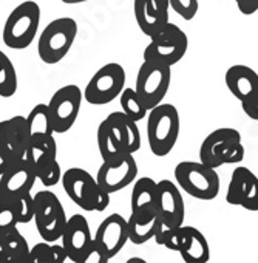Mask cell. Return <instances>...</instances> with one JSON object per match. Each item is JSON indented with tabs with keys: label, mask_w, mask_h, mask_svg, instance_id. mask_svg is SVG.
<instances>
[{
	"label": "cell",
	"mask_w": 258,
	"mask_h": 263,
	"mask_svg": "<svg viewBox=\"0 0 258 263\" xmlns=\"http://www.w3.org/2000/svg\"><path fill=\"white\" fill-rule=\"evenodd\" d=\"M127 76L122 65L110 62L102 65L88 81L84 93V99L91 105H105L119 98L124 90Z\"/></svg>",
	"instance_id": "obj_8"
},
{
	"label": "cell",
	"mask_w": 258,
	"mask_h": 263,
	"mask_svg": "<svg viewBox=\"0 0 258 263\" xmlns=\"http://www.w3.org/2000/svg\"><path fill=\"white\" fill-rule=\"evenodd\" d=\"M27 134H28V141L42 140L54 135V127H53L48 104H37L28 113Z\"/></svg>",
	"instance_id": "obj_26"
},
{
	"label": "cell",
	"mask_w": 258,
	"mask_h": 263,
	"mask_svg": "<svg viewBox=\"0 0 258 263\" xmlns=\"http://www.w3.org/2000/svg\"><path fill=\"white\" fill-rule=\"evenodd\" d=\"M128 240L135 245H144L164 228L163 220L156 209L146 212H132L127 218Z\"/></svg>",
	"instance_id": "obj_21"
},
{
	"label": "cell",
	"mask_w": 258,
	"mask_h": 263,
	"mask_svg": "<svg viewBox=\"0 0 258 263\" xmlns=\"http://www.w3.org/2000/svg\"><path fill=\"white\" fill-rule=\"evenodd\" d=\"M36 181L34 169L22 158L0 177V200L16 201L19 197L30 194Z\"/></svg>",
	"instance_id": "obj_17"
},
{
	"label": "cell",
	"mask_w": 258,
	"mask_h": 263,
	"mask_svg": "<svg viewBox=\"0 0 258 263\" xmlns=\"http://www.w3.org/2000/svg\"><path fill=\"white\" fill-rule=\"evenodd\" d=\"M127 241H130L127 218H124L121 214H110L107 218H104L93 235L94 248L101 252L105 261H110L116 254H119Z\"/></svg>",
	"instance_id": "obj_12"
},
{
	"label": "cell",
	"mask_w": 258,
	"mask_h": 263,
	"mask_svg": "<svg viewBox=\"0 0 258 263\" xmlns=\"http://www.w3.org/2000/svg\"><path fill=\"white\" fill-rule=\"evenodd\" d=\"M180 113L175 105L161 102L149 110L146 130L149 147L155 157L163 158L173 151L180 137Z\"/></svg>",
	"instance_id": "obj_1"
},
{
	"label": "cell",
	"mask_w": 258,
	"mask_h": 263,
	"mask_svg": "<svg viewBox=\"0 0 258 263\" xmlns=\"http://www.w3.org/2000/svg\"><path fill=\"white\" fill-rule=\"evenodd\" d=\"M34 172H36L37 180L47 187L56 186L57 183H61V178H62V171H61V166H59L56 158L47 161L45 164L37 167Z\"/></svg>",
	"instance_id": "obj_34"
},
{
	"label": "cell",
	"mask_w": 258,
	"mask_h": 263,
	"mask_svg": "<svg viewBox=\"0 0 258 263\" xmlns=\"http://www.w3.org/2000/svg\"><path fill=\"white\" fill-rule=\"evenodd\" d=\"M21 224L17 201L0 200V237Z\"/></svg>",
	"instance_id": "obj_32"
},
{
	"label": "cell",
	"mask_w": 258,
	"mask_h": 263,
	"mask_svg": "<svg viewBox=\"0 0 258 263\" xmlns=\"http://www.w3.org/2000/svg\"><path fill=\"white\" fill-rule=\"evenodd\" d=\"M16 201H17V208H19V221L27 224L31 220H34V198H33L31 192L19 197Z\"/></svg>",
	"instance_id": "obj_36"
},
{
	"label": "cell",
	"mask_w": 258,
	"mask_h": 263,
	"mask_svg": "<svg viewBox=\"0 0 258 263\" xmlns=\"http://www.w3.org/2000/svg\"><path fill=\"white\" fill-rule=\"evenodd\" d=\"M22 160V158H21ZM19 158H14L11 155H8L7 152L4 151H0V177H2L11 166H14L17 161H21Z\"/></svg>",
	"instance_id": "obj_40"
},
{
	"label": "cell",
	"mask_w": 258,
	"mask_h": 263,
	"mask_svg": "<svg viewBox=\"0 0 258 263\" xmlns=\"http://www.w3.org/2000/svg\"><path fill=\"white\" fill-rule=\"evenodd\" d=\"M170 8L184 21H192L198 13V0H169Z\"/></svg>",
	"instance_id": "obj_35"
},
{
	"label": "cell",
	"mask_w": 258,
	"mask_h": 263,
	"mask_svg": "<svg viewBox=\"0 0 258 263\" xmlns=\"http://www.w3.org/2000/svg\"><path fill=\"white\" fill-rule=\"evenodd\" d=\"M241 14L252 16L258 11V0H235Z\"/></svg>",
	"instance_id": "obj_39"
},
{
	"label": "cell",
	"mask_w": 258,
	"mask_h": 263,
	"mask_svg": "<svg viewBox=\"0 0 258 263\" xmlns=\"http://www.w3.org/2000/svg\"><path fill=\"white\" fill-rule=\"evenodd\" d=\"M27 146H28V134H27L25 116L17 115L0 121V151L21 160L25 158Z\"/></svg>",
	"instance_id": "obj_20"
},
{
	"label": "cell",
	"mask_w": 258,
	"mask_h": 263,
	"mask_svg": "<svg viewBox=\"0 0 258 263\" xmlns=\"http://www.w3.org/2000/svg\"><path fill=\"white\" fill-rule=\"evenodd\" d=\"M184 235L180 254L187 263H206L210 258V246L204 234L193 226H183Z\"/></svg>",
	"instance_id": "obj_23"
},
{
	"label": "cell",
	"mask_w": 258,
	"mask_h": 263,
	"mask_svg": "<svg viewBox=\"0 0 258 263\" xmlns=\"http://www.w3.org/2000/svg\"><path fill=\"white\" fill-rule=\"evenodd\" d=\"M238 143H241V135L236 128H216L204 138L200 147V161L209 167L218 169L224 166V158L227 152Z\"/></svg>",
	"instance_id": "obj_15"
},
{
	"label": "cell",
	"mask_w": 258,
	"mask_h": 263,
	"mask_svg": "<svg viewBox=\"0 0 258 263\" xmlns=\"http://www.w3.org/2000/svg\"><path fill=\"white\" fill-rule=\"evenodd\" d=\"M62 246L67 251L68 260L74 263H87L90 252L93 251V235L87 218L81 214H74L67 220Z\"/></svg>",
	"instance_id": "obj_13"
},
{
	"label": "cell",
	"mask_w": 258,
	"mask_h": 263,
	"mask_svg": "<svg viewBox=\"0 0 258 263\" xmlns=\"http://www.w3.org/2000/svg\"><path fill=\"white\" fill-rule=\"evenodd\" d=\"M17 73L13 61L7 56L0 61V98H11L17 91Z\"/></svg>",
	"instance_id": "obj_31"
},
{
	"label": "cell",
	"mask_w": 258,
	"mask_h": 263,
	"mask_svg": "<svg viewBox=\"0 0 258 263\" xmlns=\"http://www.w3.org/2000/svg\"><path fill=\"white\" fill-rule=\"evenodd\" d=\"M187 48V34L178 25L169 22L163 30L150 37V42L144 50V61H155L172 67L186 56Z\"/></svg>",
	"instance_id": "obj_5"
},
{
	"label": "cell",
	"mask_w": 258,
	"mask_h": 263,
	"mask_svg": "<svg viewBox=\"0 0 258 263\" xmlns=\"http://www.w3.org/2000/svg\"><path fill=\"white\" fill-rule=\"evenodd\" d=\"M127 263H147V261H146L144 258H138V257H136V258H130V260H127Z\"/></svg>",
	"instance_id": "obj_43"
},
{
	"label": "cell",
	"mask_w": 258,
	"mask_h": 263,
	"mask_svg": "<svg viewBox=\"0 0 258 263\" xmlns=\"http://www.w3.org/2000/svg\"><path fill=\"white\" fill-rule=\"evenodd\" d=\"M119 102H121L122 111L136 122L143 121L149 113V110L146 108L143 99L140 98V95L136 93L135 88H130V87L124 88L122 93L119 95Z\"/></svg>",
	"instance_id": "obj_29"
},
{
	"label": "cell",
	"mask_w": 258,
	"mask_h": 263,
	"mask_svg": "<svg viewBox=\"0 0 258 263\" xmlns=\"http://www.w3.org/2000/svg\"><path fill=\"white\" fill-rule=\"evenodd\" d=\"M136 175L138 163L135 157L132 154H124L116 160L102 161L96 175V181L104 191H107L111 195L135 183Z\"/></svg>",
	"instance_id": "obj_10"
},
{
	"label": "cell",
	"mask_w": 258,
	"mask_h": 263,
	"mask_svg": "<svg viewBox=\"0 0 258 263\" xmlns=\"http://www.w3.org/2000/svg\"><path fill=\"white\" fill-rule=\"evenodd\" d=\"M57 157V144L53 137L42 138V140H33L28 141L27 151H25V161L36 171L42 164H45L50 160H54Z\"/></svg>",
	"instance_id": "obj_27"
},
{
	"label": "cell",
	"mask_w": 258,
	"mask_h": 263,
	"mask_svg": "<svg viewBox=\"0 0 258 263\" xmlns=\"http://www.w3.org/2000/svg\"><path fill=\"white\" fill-rule=\"evenodd\" d=\"M119 121L122 125V135H124V151L125 154L135 155L141 149V132L138 127V122L128 118L122 110L119 111Z\"/></svg>",
	"instance_id": "obj_30"
},
{
	"label": "cell",
	"mask_w": 258,
	"mask_h": 263,
	"mask_svg": "<svg viewBox=\"0 0 258 263\" xmlns=\"http://www.w3.org/2000/svg\"><path fill=\"white\" fill-rule=\"evenodd\" d=\"M61 181L65 194L74 204L87 212L94 211L99 184L90 172L81 167H71L62 174Z\"/></svg>",
	"instance_id": "obj_11"
},
{
	"label": "cell",
	"mask_w": 258,
	"mask_h": 263,
	"mask_svg": "<svg viewBox=\"0 0 258 263\" xmlns=\"http://www.w3.org/2000/svg\"><path fill=\"white\" fill-rule=\"evenodd\" d=\"M226 201L246 211H258V177L247 167H236L227 186Z\"/></svg>",
	"instance_id": "obj_14"
},
{
	"label": "cell",
	"mask_w": 258,
	"mask_h": 263,
	"mask_svg": "<svg viewBox=\"0 0 258 263\" xmlns=\"http://www.w3.org/2000/svg\"><path fill=\"white\" fill-rule=\"evenodd\" d=\"M30 245L14 228L0 237V263H30Z\"/></svg>",
	"instance_id": "obj_24"
},
{
	"label": "cell",
	"mask_w": 258,
	"mask_h": 263,
	"mask_svg": "<svg viewBox=\"0 0 258 263\" xmlns=\"http://www.w3.org/2000/svg\"><path fill=\"white\" fill-rule=\"evenodd\" d=\"M243 158H244V147L241 143H238L227 152V155L224 158V164H236V163L243 161Z\"/></svg>",
	"instance_id": "obj_38"
},
{
	"label": "cell",
	"mask_w": 258,
	"mask_h": 263,
	"mask_svg": "<svg viewBox=\"0 0 258 263\" xmlns=\"http://www.w3.org/2000/svg\"><path fill=\"white\" fill-rule=\"evenodd\" d=\"M110 204V194L107 191H104L101 186H99V192H97V197H96V206H94V211L97 212H102L108 208Z\"/></svg>",
	"instance_id": "obj_41"
},
{
	"label": "cell",
	"mask_w": 258,
	"mask_h": 263,
	"mask_svg": "<svg viewBox=\"0 0 258 263\" xmlns=\"http://www.w3.org/2000/svg\"><path fill=\"white\" fill-rule=\"evenodd\" d=\"M67 260L68 255L62 245H50L44 240L30 249V263H65Z\"/></svg>",
	"instance_id": "obj_28"
},
{
	"label": "cell",
	"mask_w": 258,
	"mask_h": 263,
	"mask_svg": "<svg viewBox=\"0 0 258 263\" xmlns=\"http://www.w3.org/2000/svg\"><path fill=\"white\" fill-rule=\"evenodd\" d=\"M169 10V0H133L136 24L147 37H152L170 22Z\"/></svg>",
	"instance_id": "obj_18"
},
{
	"label": "cell",
	"mask_w": 258,
	"mask_h": 263,
	"mask_svg": "<svg viewBox=\"0 0 258 263\" xmlns=\"http://www.w3.org/2000/svg\"><path fill=\"white\" fill-rule=\"evenodd\" d=\"M62 2L67 5H77V4H85L88 0H62Z\"/></svg>",
	"instance_id": "obj_42"
},
{
	"label": "cell",
	"mask_w": 258,
	"mask_h": 263,
	"mask_svg": "<svg viewBox=\"0 0 258 263\" xmlns=\"http://www.w3.org/2000/svg\"><path fill=\"white\" fill-rule=\"evenodd\" d=\"M172 81V67L155 62L144 61L138 70L136 76V93L143 99L147 110H152L166 98Z\"/></svg>",
	"instance_id": "obj_7"
},
{
	"label": "cell",
	"mask_w": 258,
	"mask_h": 263,
	"mask_svg": "<svg viewBox=\"0 0 258 263\" xmlns=\"http://www.w3.org/2000/svg\"><path fill=\"white\" fill-rule=\"evenodd\" d=\"M226 85L241 102L258 91V73L247 65H232L226 71Z\"/></svg>",
	"instance_id": "obj_22"
},
{
	"label": "cell",
	"mask_w": 258,
	"mask_h": 263,
	"mask_svg": "<svg viewBox=\"0 0 258 263\" xmlns=\"http://www.w3.org/2000/svg\"><path fill=\"white\" fill-rule=\"evenodd\" d=\"M77 36V24L71 17L51 21L39 36L37 54L44 64H59L71 50Z\"/></svg>",
	"instance_id": "obj_3"
},
{
	"label": "cell",
	"mask_w": 258,
	"mask_h": 263,
	"mask_svg": "<svg viewBox=\"0 0 258 263\" xmlns=\"http://www.w3.org/2000/svg\"><path fill=\"white\" fill-rule=\"evenodd\" d=\"M82 99L84 93L76 84L64 85L54 91L48 104L54 134H67L74 125L81 111Z\"/></svg>",
	"instance_id": "obj_9"
},
{
	"label": "cell",
	"mask_w": 258,
	"mask_h": 263,
	"mask_svg": "<svg viewBox=\"0 0 258 263\" xmlns=\"http://www.w3.org/2000/svg\"><path fill=\"white\" fill-rule=\"evenodd\" d=\"M175 180L187 195L204 201L216 198L221 187L216 171L201 161L178 163L175 167Z\"/></svg>",
	"instance_id": "obj_4"
},
{
	"label": "cell",
	"mask_w": 258,
	"mask_h": 263,
	"mask_svg": "<svg viewBox=\"0 0 258 263\" xmlns=\"http://www.w3.org/2000/svg\"><path fill=\"white\" fill-rule=\"evenodd\" d=\"M4 58H7V54H5V53H4L2 50H0V61H2Z\"/></svg>",
	"instance_id": "obj_44"
},
{
	"label": "cell",
	"mask_w": 258,
	"mask_h": 263,
	"mask_svg": "<svg viewBox=\"0 0 258 263\" xmlns=\"http://www.w3.org/2000/svg\"><path fill=\"white\" fill-rule=\"evenodd\" d=\"M156 195H158V181L149 177L135 180L130 206L132 212H146L156 209Z\"/></svg>",
	"instance_id": "obj_25"
},
{
	"label": "cell",
	"mask_w": 258,
	"mask_h": 263,
	"mask_svg": "<svg viewBox=\"0 0 258 263\" xmlns=\"http://www.w3.org/2000/svg\"><path fill=\"white\" fill-rule=\"evenodd\" d=\"M34 198V221L39 235L42 240L54 243L62 238L65 224H67V214L56 197V194L50 191H41Z\"/></svg>",
	"instance_id": "obj_6"
},
{
	"label": "cell",
	"mask_w": 258,
	"mask_h": 263,
	"mask_svg": "<svg viewBox=\"0 0 258 263\" xmlns=\"http://www.w3.org/2000/svg\"><path fill=\"white\" fill-rule=\"evenodd\" d=\"M183 235H184V228L176 226V228H163L156 235H155V241L158 245L166 246L170 251H176L180 252L181 243H183Z\"/></svg>",
	"instance_id": "obj_33"
},
{
	"label": "cell",
	"mask_w": 258,
	"mask_h": 263,
	"mask_svg": "<svg viewBox=\"0 0 258 263\" xmlns=\"http://www.w3.org/2000/svg\"><path fill=\"white\" fill-rule=\"evenodd\" d=\"M156 211L163 220L164 228H176L183 224L186 217L184 200L178 186L173 181L170 180L158 181Z\"/></svg>",
	"instance_id": "obj_16"
},
{
	"label": "cell",
	"mask_w": 258,
	"mask_h": 263,
	"mask_svg": "<svg viewBox=\"0 0 258 263\" xmlns=\"http://www.w3.org/2000/svg\"><path fill=\"white\" fill-rule=\"evenodd\" d=\"M41 25V7L33 0L19 4L7 17L2 39L11 50H25L37 37Z\"/></svg>",
	"instance_id": "obj_2"
},
{
	"label": "cell",
	"mask_w": 258,
	"mask_h": 263,
	"mask_svg": "<svg viewBox=\"0 0 258 263\" xmlns=\"http://www.w3.org/2000/svg\"><path fill=\"white\" fill-rule=\"evenodd\" d=\"M97 147L102 161H111L125 154L124 135L119 121V111H111L97 127Z\"/></svg>",
	"instance_id": "obj_19"
},
{
	"label": "cell",
	"mask_w": 258,
	"mask_h": 263,
	"mask_svg": "<svg viewBox=\"0 0 258 263\" xmlns=\"http://www.w3.org/2000/svg\"><path fill=\"white\" fill-rule=\"evenodd\" d=\"M243 111L253 121H258V91L253 93L250 98L241 101Z\"/></svg>",
	"instance_id": "obj_37"
}]
</instances>
